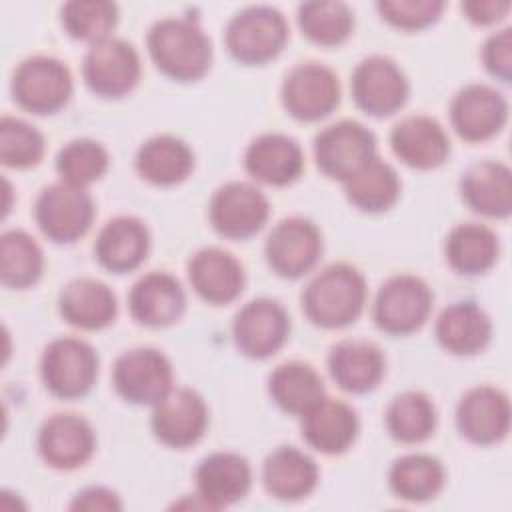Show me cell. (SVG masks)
Instances as JSON below:
<instances>
[{
    "label": "cell",
    "instance_id": "16",
    "mask_svg": "<svg viewBox=\"0 0 512 512\" xmlns=\"http://www.w3.org/2000/svg\"><path fill=\"white\" fill-rule=\"evenodd\" d=\"M208 426V408L202 396L190 388L170 390L152 412L154 436L170 448L196 444Z\"/></svg>",
    "mask_w": 512,
    "mask_h": 512
},
{
    "label": "cell",
    "instance_id": "29",
    "mask_svg": "<svg viewBox=\"0 0 512 512\" xmlns=\"http://www.w3.org/2000/svg\"><path fill=\"white\" fill-rule=\"evenodd\" d=\"M62 318L82 330H100L114 322L118 304L112 288L94 278L68 282L58 298Z\"/></svg>",
    "mask_w": 512,
    "mask_h": 512
},
{
    "label": "cell",
    "instance_id": "10",
    "mask_svg": "<svg viewBox=\"0 0 512 512\" xmlns=\"http://www.w3.org/2000/svg\"><path fill=\"white\" fill-rule=\"evenodd\" d=\"M82 76L90 92L102 98H120L140 80V58L134 46L122 38H106L92 44L82 62Z\"/></svg>",
    "mask_w": 512,
    "mask_h": 512
},
{
    "label": "cell",
    "instance_id": "22",
    "mask_svg": "<svg viewBox=\"0 0 512 512\" xmlns=\"http://www.w3.org/2000/svg\"><path fill=\"white\" fill-rule=\"evenodd\" d=\"M188 278L194 292L208 304H230L244 290L242 264L222 248H202L188 262Z\"/></svg>",
    "mask_w": 512,
    "mask_h": 512
},
{
    "label": "cell",
    "instance_id": "26",
    "mask_svg": "<svg viewBox=\"0 0 512 512\" xmlns=\"http://www.w3.org/2000/svg\"><path fill=\"white\" fill-rule=\"evenodd\" d=\"M244 168L262 184L288 186L302 174L304 156L294 138L272 132L250 142L244 154Z\"/></svg>",
    "mask_w": 512,
    "mask_h": 512
},
{
    "label": "cell",
    "instance_id": "1",
    "mask_svg": "<svg viewBox=\"0 0 512 512\" xmlns=\"http://www.w3.org/2000/svg\"><path fill=\"white\" fill-rule=\"evenodd\" d=\"M148 52L156 68L172 80H200L212 64V44L202 28L186 18H162L148 32Z\"/></svg>",
    "mask_w": 512,
    "mask_h": 512
},
{
    "label": "cell",
    "instance_id": "44",
    "mask_svg": "<svg viewBox=\"0 0 512 512\" xmlns=\"http://www.w3.org/2000/svg\"><path fill=\"white\" fill-rule=\"evenodd\" d=\"M482 60L486 70L498 78L500 82L508 84L512 78V30L504 28L494 32L482 50Z\"/></svg>",
    "mask_w": 512,
    "mask_h": 512
},
{
    "label": "cell",
    "instance_id": "20",
    "mask_svg": "<svg viewBox=\"0 0 512 512\" xmlns=\"http://www.w3.org/2000/svg\"><path fill=\"white\" fill-rule=\"evenodd\" d=\"M198 498L206 508L216 510L242 500L252 484V470L246 458L234 452H214L196 468Z\"/></svg>",
    "mask_w": 512,
    "mask_h": 512
},
{
    "label": "cell",
    "instance_id": "40",
    "mask_svg": "<svg viewBox=\"0 0 512 512\" xmlns=\"http://www.w3.org/2000/svg\"><path fill=\"white\" fill-rule=\"evenodd\" d=\"M60 18L72 38L96 44L110 38L116 28L118 6L106 0H74L62 6Z\"/></svg>",
    "mask_w": 512,
    "mask_h": 512
},
{
    "label": "cell",
    "instance_id": "37",
    "mask_svg": "<svg viewBox=\"0 0 512 512\" xmlns=\"http://www.w3.org/2000/svg\"><path fill=\"white\" fill-rule=\"evenodd\" d=\"M392 492L408 502H426L444 486L440 460L428 454H406L398 458L388 474Z\"/></svg>",
    "mask_w": 512,
    "mask_h": 512
},
{
    "label": "cell",
    "instance_id": "5",
    "mask_svg": "<svg viewBox=\"0 0 512 512\" xmlns=\"http://www.w3.org/2000/svg\"><path fill=\"white\" fill-rule=\"evenodd\" d=\"M14 102L32 114L44 116L64 108L72 96V76L64 62L52 56H30L12 76Z\"/></svg>",
    "mask_w": 512,
    "mask_h": 512
},
{
    "label": "cell",
    "instance_id": "14",
    "mask_svg": "<svg viewBox=\"0 0 512 512\" xmlns=\"http://www.w3.org/2000/svg\"><path fill=\"white\" fill-rule=\"evenodd\" d=\"M264 252L270 268L278 276L300 278L318 262L322 236L316 224L306 218H284L268 234Z\"/></svg>",
    "mask_w": 512,
    "mask_h": 512
},
{
    "label": "cell",
    "instance_id": "45",
    "mask_svg": "<svg viewBox=\"0 0 512 512\" xmlns=\"http://www.w3.org/2000/svg\"><path fill=\"white\" fill-rule=\"evenodd\" d=\"M510 10V2L506 0H474L462 2V12L474 24L486 26L502 20Z\"/></svg>",
    "mask_w": 512,
    "mask_h": 512
},
{
    "label": "cell",
    "instance_id": "35",
    "mask_svg": "<svg viewBox=\"0 0 512 512\" xmlns=\"http://www.w3.org/2000/svg\"><path fill=\"white\" fill-rule=\"evenodd\" d=\"M348 200L362 212L378 214L394 206L400 196V178L396 170L380 160H370L360 172L344 182Z\"/></svg>",
    "mask_w": 512,
    "mask_h": 512
},
{
    "label": "cell",
    "instance_id": "34",
    "mask_svg": "<svg viewBox=\"0 0 512 512\" xmlns=\"http://www.w3.org/2000/svg\"><path fill=\"white\" fill-rule=\"evenodd\" d=\"M268 392L284 412L302 416L324 398V382L310 364L292 360L274 368L268 378Z\"/></svg>",
    "mask_w": 512,
    "mask_h": 512
},
{
    "label": "cell",
    "instance_id": "23",
    "mask_svg": "<svg viewBox=\"0 0 512 512\" xmlns=\"http://www.w3.org/2000/svg\"><path fill=\"white\" fill-rule=\"evenodd\" d=\"M302 438L322 454L346 452L358 436V416L342 400L320 398L302 414Z\"/></svg>",
    "mask_w": 512,
    "mask_h": 512
},
{
    "label": "cell",
    "instance_id": "46",
    "mask_svg": "<svg viewBox=\"0 0 512 512\" xmlns=\"http://www.w3.org/2000/svg\"><path fill=\"white\" fill-rule=\"evenodd\" d=\"M70 508L72 510H120L122 504L112 490L102 486H92L78 492Z\"/></svg>",
    "mask_w": 512,
    "mask_h": 512
},
{
    "label": "cell",
    "instance_id": "33",
    "mask_svg": "<svg viewBox=\"0 0 512 512\" xmlns=\"http://www.w3.org/2000/svg\"><path fill=\"white\" fill-rule=\"evenodd\" d=\"M444 250L452 270L466 276H478L496 264L500 246L496 234L488 226L466 222L452 228Z\"/></svg>",
    "mask_w": 512,
    "mask_h": 512
},
{
    "label": "cell",
    "instance_id": "30",
    "mask_svg": "<svg viewBox=\"0 0 512 512\" xmlns=\"http://www.w3.org/2000/svg\"><path fill=\"white\" fill-rule=\"evenodd\" d=\"M490 336L492 322L474 302H454L444 308L436 320V338L440 346L458 356H470L484 350Z\"/></svg>",
    "mask_w": 512,
    "mask_h": 512
},
{
    "label": "cell",
    "instance_id": "39",
    "mask_svg": "<svg viewBox=\"0 0 512 512\" xmlns=\"http://www.w3.org/2000/svg\"><path fill=\"white\" fill-rule=\"evenodd\" d=\"M302 34L318 46L342 44L354 28V14L344 2H306L298 6Z\"/></svg>",
    "mask_w": 512,
    "mask_h": 512
},
{
    "label": "cell",
    "instance_id": "38",
    "mask_svg": "<svg viewBox=\"0 0 512 512\" xmlns=\"http://www.w3.org/2000/svg\"><path fill=\"white\" fill-rule=\"evenodd\" d=\"M386 428L394 440L418 444L432 436L436 428V408L422 392H402L388 404Z\"/></svg>",
    "mask_w": 512,
    "mask_h": 512
},
{
    "label": "cell",
    "instance_id": "21",
    "mask_svg": "<svg viewBox=\"0 0 512 512\" xmlns=\"http://www.w3.org/2000/svg\"><path fill=\"white\" fill-rule=\"evenodd\" d=\"M392 152L400 162L416 170L440 166L450 154V140L438 120L430 116H406L390 134Z\"/></svg>",
    "mask_w": 512,
    "mask_h": 512
},
{
    "label": "cell",
    "instance_id": "41",
    "mask_svg": "<svg viewBox=\"0 0 512 512\" xmlns=\"http://www.w3.org/2000/svg\"><path fill=\"white\" fill-rule=\"evenodd\" d=\"M106 168V148L90 138H78L68 142L56 156V170L62 182L78 188H84L102 178Z\"/></svg>",
    "mask_w": 512,
    "mask_h": 512
},
{
    "label": "cell",
    "instance_id": "17",
    "mask_svg": "<svg viewBox=\"0 0 512 512\" xmlns=\"http://www.w3.org/2000/svg\"><path fill=\"white\" fill-rule=\"evenodd\" d=\"M450 120L456 134L468 142H484L496 136L508 120L506 98L492 86L470 84L450 104Z\"/></svg>",
    "mask_w": 512,
    "mask_h": 512
},
{
    "label": "cell",
    "instance_id": "25",
    "mask_svg": "<svg viewBox=\"0 0 512 512\" xmlns=\"http://www.w3.org/2000/svg\"><path fill=\"white\" fill-rule=\"evenodd\" d=\"M150 234L142 220L134 216H116L98 232L94 254L102 268L114 274L136 270L148 256Z\"/></svg>",
    "mask_w": 512,
    "mask_h": 512
},
{
    "label": "cell",
    "instance_id": "19",
    "mask_svg": "<svg viewBox=\"0 0 512 512\" xmlns=\"http://www.w3.org/2000/svg\"><path fill=\"white\" fill-rule=\"evenodd\" d=\"M94 448V430L78 414H54L38 432L40 456L56 470H74L86 464Z\"/></svg>",
    "mask_w": 512,
    "mask_h": 512
},
{
    "label": "cell",
    "instance_id": "11",
    "mask_svg": "<svg viewBox=\"0 0 512 512\" xmlns=\"http://www.w3.org/2000/svg\"><path fill=\"white\" fill-rule=\"evenodd\" d=\"M352 98L356 106L374 118L398 112L408 100V80L400 66L386 56L364 58L352 74Z\"/></svg>",
    "mask_w": 512,
    "mask_h": 512
},
{
    "label": "cell",
    "instance_id": "2",
    "mask_svg": "<svg viewBox=\"0 0 512 512\" xmlns=\"http://www.w3.org/2000/svg\"><path fill=\"white\" fill-rule=\"evenodd\" d=\"M366 302V282L350 264H332L318 272L302 292L306 318L320 328L352 324Z\"/></svg>",
    "mask_w": 512,
    "mask_h": 512
},
{
    "label": "cell",
    "instance_id": "4",
    "mask_svg": "<svg viewBox=\"0 0 512 512\" xmlns=\"http://www.w3.org/2000/svg\"><path fill=\"white\" fill-rule=\"evenodd\" d=\"M40 376L52 396L60 400L82 398L98 376V356L80 338L64 336L52 340L42 354Z\"/></svg>",
    "mask_w": 512,
    "mask_h": 512
},
{
    "label": "cell",
    "instance_id": "18",
    "mask_svg": "<svg viewBox=\"0 0 512 512\" xmlns=\"http://www.w3.org/2000/svg\"><path fill=\"white\" fill-rule=\"evenodd\" d=\"M456 424L464 438L488 446L506 438L510 430L508 396L494 386H476L468 390L458 408Z\"/></svg>",
    "mask_w": 512,
    "mask_h": 512
},
{
    "label": "cell",
    "instance_id": "24",
    "mask_svg": "<svg viewBox=\"0 0 512 512\" xmlns=\"http://www.w3.org/2000/svg\"><path fill=\"white\" fill-rule=\"evenodd\" d=\"M128 308L138 324L164 328L184 314L186 294L174 276L166 272H150L132 286Z\"/></svg>",
    "mask_w": 512,
    "mask_h": 512
},
{
    "label": "cell",
    "instance_id": "31",
    "mask_svg": "<svg viewBox=\"0 0 512 512\" xmlns=\"http://www.w3.org/2000/svg\"><path fill=\"white\" fill-rule=\"evenodd\" d=\"M262 480L278 500H302L318 482L316 462L294 446H280L268 454L262 468Z\"/></svg>",
    "mask_w": 512,
    "mask_h": 512
},
{
    "label": "cell",
    "instance_id": "43",
    "mask_svg": "<svg viewBox=\"0 0 512 512\" xmlns=\"http://www.w3.org/2000/svg\"><path fill=\"white\" fill-rule=\"evenodd\" d=\"M380 16L400 28V30H420L434 24L442 10L444 2L440 0H390L376 4Z\"/></svg>",
    "mask_w": 512,
    "mask_h": 512
},
{
    "label": "cell",
    "instance_id": "6",
    "mask_svg": "<svg viewBox=\"0 0 512 512\" xmlns=\"http://www.w3.org/2000/svg\"><path fill=\"white\" fill-rule=\"evenodd\" d=\"M34 218L48 240L72 244L88 232L94 220V202L84 188L66 182L50 184L36 198Z\"/></svg>",
    "mask_w": 512,
    "mask_h": 512
},
{
    "label": "cell",
    "instance_id": "42",
    "mask_svg": "<svg viewBox=\"0 0 512 512\" xmlns=\"http://www.w3.org/2000/svg\"><path fill=\"white\" fill-rule=\"evenodd\" d=\"M44 156V138L28 122L12 116L0 120V160L8 168L36 166Z\"/></svg>",
    "mask_w": 512,
    "mask_h": 512
},
{
    "label": "cell",
    "instance_id": "9",
    "mask_svg": "<svg viewBox=\"0 0 512 512\" xmlns=\"http://www.w3.org/2000/svg\"><path fill=\"white\" fill-rule=\"evenodd\" d=\"M172 378L170 360L154 348L128 350L112 368V384L130 404H158L172 390Z\"/></svg>",
    "mask_w": 512,
    "mask_h": 512
},
{
    "label": "cell",
    "instance_id": "13",
    "mask_svg": "<svg viewBox=\"0 0 512 512\" xmlns=\"http://www.w3.org/2000/svg\"><path fill=\"white\" fill-rule=\"evenodd\" d=\"M270 214V204L260 188L248 182H228L220 186L208 208L212 228L230 240H246L262 230Z\"/></svg>",
    "mask_w": 512,
    "mask_h": 512
},
{
    "label": "cell",
    "instance_id": "3",
    "mask_svg": "<svg viewBox=\"0 0 512 512\" xmlns=\"http://www.w3.org/2000/svg\"><path fill=\"white\" fill-rule=\"evenodd\" d=\"M288 40V24L272 6H250L238 12L226 26V48L242 64H266L274 60Z\"/></svg>",
    "mask_w": 512,
    "mask_h": 512
},
{
    "label": "cell",
    "instance_id": "8",
    "mask_svg": "<svg viewBox=\"0 0 512 512\" xmlns=\"http://www.w3.org/2000/svg\"><path fill=\"white\" fill-rule=\"evenodd\" d=\"M432 300V290L422 278L412 274L392 276L376 294L374 322L394 336L416 332L428 320Z\"/></svg>",
    "mask_w": 512,
    "mask_h": 512
},
{
    "label": "cell",
    "instance_id": "12",
    "mask_svg": "<svg viewBox=\"0 0 512 512\" xmlns=\"http://www.w3.org/2000/svg\"><path fill=\"white\" fill-rule=\"evenodd\" d=\"M282 104L300 122L326 118L340 104V82L334 70L306 62L288 72L282 84Z\"/></svg>",
    "mask_w": 512,
    "mask_h": 512
},
{
    "label": "cell",
    "instance_id": "32",
    "mask_svg": "<svg viewBox=\"0 0 512 512\" xmlns=\"http://www.w3.org/2000/svg\"><path fill=\"white\" fill-rule=\"evenodd\" d=\"M194 154L186 142L176 136L160 134L148 138L136 154L138 174L156 186H174L190 176Z\"/></svg>",
    "mask_w": 512,
    "mask_h": 512
},
{
    "label": "cell",
    "instance_id": "36",
    "mask_svg": "<svg viewBox=\"0 0 512 512\" xmlns=\"http://www.w3.org/2000/svg\"><path fill=\"white\" fill-rule=\"evenodd\" d=\"M44 268L38 242L24 230H8L0 238V280L6 288L24 290L34 286Z\"/></svg>",
    "mask_w": 512,
    "mask_h": 512
},
{
    "label": "cell",
    "instance_id": "28",
    "mask_svg": "<svg viewBox=\"0 0 512 512\" xmlns=\"http://www.w3.org/2000/svg\"><path fill=\"white\" fill-rule=\"evenodd\" d=\"M384 366L382 350L366 340H342L328 354L332 380L352 394L374 390L384 376Z\"/></svg>",
    "mask_w": 512,
    "mask_h": 512
},
{
    "label": "cell",
    "instance_id": "7",
    "mask_svg": "<svg viewBox=\"0 0 512 512\" xmlns=\"http://www.w3.org/2000/svg\"><path fill=\"white\" fill-rule=\"evenodd\" d=\"M314 158L328 178L346 182L376 158V138L364 124L340 120L316 134Z\"/></svg>",
    "mask_w": 512,
    "mask_h": 512
},
{
    "label": "cell",
    "instance_id": "27",
    "mask_svg": "<svg viewBox=\"0 0 512 512\" xmlns=\"http://www.w3.org/2000/svg\"><path fill=\"white\" fill-rule=\"evenodd\" d=\"M460 194L470 210L488 218H508L512 212V172L502 162L472 164L460 178Z\"/></svg>",
    "mask_w": 512,
    "mask_h": 512
},
{
    "label": "cell",
    "instance_id": "15",
    "mask_svg": "<svg viewBox=\"0 0 512 512\" xmlns=\"http://www.w3.org/2000/svg\"><path fill=\"white\" fill-rule=\"evenodd\" d=\"M290 334L286 310L268 298H256L234 316L232 336L236 348L248 358H268L276 354Z\"/></svg>",
    "mask_w": 512,
    "mask_h": 512
}]
</instances>
